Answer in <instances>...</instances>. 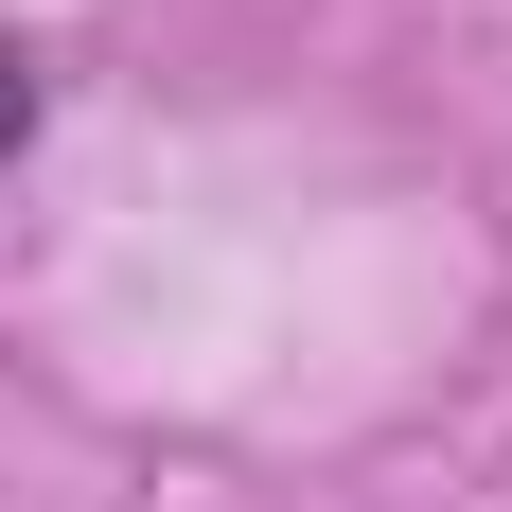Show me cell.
<instances>
[{"mask_svg":"<svg viewBox=\"0 0 512 512\" xmlns=\"http://www.w3.org/2000/svg\"><path fill=\"white\" fill-rule=\"evenodd\" d=\"M18 142H36V53L0 36V159H18Z\"/></svg>","mask_w":512,"mask_h":512,"instance_id":"obj_1","label":"cell"}]
</instances>
